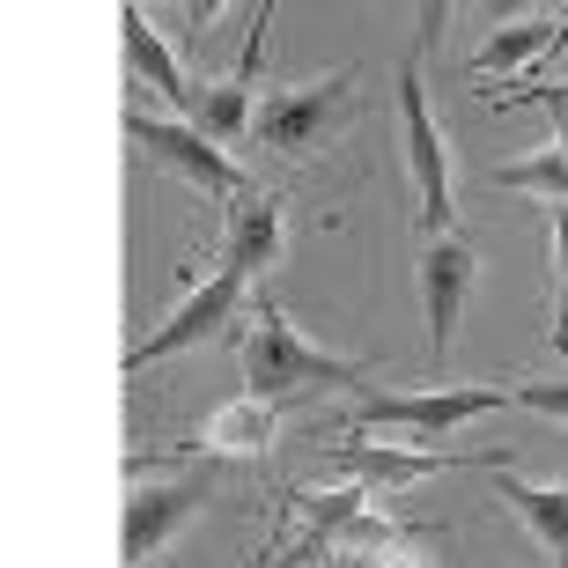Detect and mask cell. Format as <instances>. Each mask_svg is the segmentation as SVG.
<instances>
[{
    "instance_id": "7c38bea8",
    "label": "cell",
    "mask_w": 568,
    "mask_h": 568,
    "mask_svg": "<svg viewBox=\"0 0 568 568\" xmlns=\"http://www.w3.org/2000/svg\"><path fill=\"white\" fill-rule=\"evenodd\" d=\"M568 44V16H525V22H503L495 38L473 52V74H495V82H509L517 67H531L539 52H561Z\"/></svg>"
},
{
    "instance_id": "6da1fadb",
    "label": "cell",
    "mask_w": 568,
    "mask_h": 568,
    "mask_svg": "<svg viewBox=\"0 0 568 568\" xmlns=\"http://www.w3.org/2000/svg\"><path fill=\"white\" fill-rule=\"evenodd\" d=\"M369 369L347 355H325L317 339L295 333V317L281 311V303H258L252 311V333H244V392L266 406H288L303 399V392H347V384H362Z\"/></svg>"
},
{
    "instance_id": "277c9868",
    "label": "cell",
    "mask_w": 568,
    "mask_h": 568,
    "mask_svg": "<svg viewBox=\"0 0 568 568\" xmlns=\"http://www.w3.org/2000/svg\"><path fill=\"white\" fill-rule=\"evenodd\" d=\"M230 317H244V274L214 266V274L200 281V288H192L185 303L155 325V333L133 339L126 355H119V369H126V377H141V369H155V362L185 355V347H200V339H214V333H230Z\"/></svg>"
},
{
    "instance_id": "8992f818",
    "label": "cell",
    "mask_w": 568,
    "mask_h": 568,
    "mask_svg": "<svg viewBox=\"0 0 568 568\" xmlns=\"http://www.w3.org/2000/svg\"><path fill=\"white\" fill-rule=\"evenodd\" d=\"M207 503H214V480H207V473H200V480H133V495H126V531H119L126 568L155 561V554H163Z\"/></svg>"
},
{
    "instance_id": "d6986e66",
    "label": "cell",
    "mask_w": 568,
    "mask_h": 568,
    "mask_svg": "<svg viewBox=\"0 0 568 568\" xmlns=\"http://www.w3.org/2000/svg\"><path fill=\"white\" fill-rule=\"evenodd\" d=\"M509 104H547V111H561V119H568V97H509Z\"/></svg>"
},
{
    "instance_id": "4fadbf2b",
    "label": "cell",
    "mask_w": 568,
    "mask_h": 568,
    "mask_svg": "<svg viewBox=\"0 0 568 568\" xmlns=\"http://www.w3.org/2000/svg\"><path fill=\"white\" fill-rule=\"evenodd\" d=\"M274 422H281V406H266V399H230V406H214L207 414V450L214 458H266L274 450Z\"/></svg>"
},
{
    "instance_id": "e0dca14e",
    "label": "cell",
    "mask_w": 568,
    "mask_h": 568,
    "mask_svg": "<svg viewBox=\"0 0 568 568\" xmlns=\"http://www.w3.org/2000/svg\"><path fill=\"white\" fill-rule=\"evenodd\" d=\"M509 406H531V414H547V422H568V377H554V384H509Z\"/></svg>"
},
{
    "instance_id": "9a60e30c",
    "label": "cell",
    "mask_w": 568,
    "mask_h": 568,
    "mask_svg": "<svg viewBox=\"0 0 568 568\" xmlns=\"http://www.w3.org/2000/svg\"><path fill=\"white\" fill-rule=\"evenodd\" d=\"M495 185H509V192H539V200H568V155L561 148H531V155H509L503 170H495Z\"/></svg>"
},
{
    "instance_id": "5b68a950",
    "label": "cell",
    "mask_w": 568,
    "mask_h": 568,
    "mask_svg": "<svg viewBox=\"0 0 568 568\" xmlns=\"http://www.w3.org/2000/svg\"><path fill=\"white\" fill-rule=\"evenodd\" d=\"M126 141L141 148L148 163H163V170H178V178H192V185H200V192H214V200H230V192L244 200V192H252L230 148H214L207 133H200V126H185V119H155V111H141V104H133V111H126Z\"/></svg>"
},
{
    "instance_id": "52a82bcc",
    "label": "cell",
    "mask_w": 568,
    "mask_h": 568,
    "mask_svg": "<svg viewBox=\"0 0 568 568\" xmlns=\"http://www.w3.org/2000/svg\"><path fill=\"white\" fill-rule=\"evenodd\" d=\"M473 274H480V258H473L465 236H428L422 244V311H428V347H436V362L450 355V339H458Z\"/></svg>"
},
{
    "instance_id": "30bf717a",
    "label": "cell",
    "mask_w": 568,
    "mask_h": 568,
    "mask_svg": "<svg viewBox=\"0 0 568 568\" xmlns=\"http://www.w3.org/2000/svg\"><path fill=\"white\" fill-rule=\"evenodd\" d=\"M119 38H126V60H133V74H141L155 97L170 104V119H200V89L185 82V67H178V52H170L163 38H155V22L141 16V8H119Z\"/></svg>"
},
{
    "instance_id": "ac0fdd59",
    "label": "cell",
    "mask_w": 568,
    "mask_h": 568,
    "mask_svg": "<svg viewBox=\"0 0 568 568\" xmlns=\"http://www.w3.org/2000/svg\"><path fill=\"white\" fill-rule=\"evenodd\" d=\"M414 547H422V531H406L399 547H384V554H377V568H428V561H422Z\"/></svg>"
},
{
    "instance_id": "7a4b0ae2",
    "label": "cell",
    "mask_w": 568,
    "mask_h": 568,
    "mask_svg": "<svg viewBox=\"0 0 568 568\" xmlns=\"http://www.w3.org/2000/svg\"><path fill=\"white\" fill-rule=\"evenodd\" d=\"M509 406V384H450V392H369L355 406L347 436L377 428V436H414V450H436L443 436L473 428L480 414Z\"/></svg>"
},
{
    "instance_id": "3957f363",
    "label": "cell",
    "mask_w": 568,
    "mask_h": 568,
    "mask_svg": "<svg viewBox=\"0 0 568 568\" xmlns=\"http://www.w3.org/2000/svg\"><path fill=\"white\" fill-rule=\"evenodd\" d=\"M399 148H406L414 200H422V230L450 236V222H458V192H450V148H443V126H436L428 89H422V60L399 67Z\"/></svg>"
},
{
    "instance_id": "2e32d148",
    "label": "cell",
    "mask_w": 568,
    "mask_h": 568,
    "mask_svg": "<svg viewBox=\"0 0 568 568\" xmlns=\"http://www.w3.org/2000/svg\"><path fill=\"white\" fill-rule=\"evenodd\" d=\"M547 236H554V355H568V200L547 207Z\"/></svg>"
},
{
    "instance_id": "ba28073f",
    "label": "cell",
    "mask_w": 568,
    "mask_h": 568,
    "mask_svg": "<svg viewBox=\"0 0 568 568\" xmlns=\"http://www.w3.org/2000/svg\"><path fill=\"white\" fill-rule=\"evenodd\" d=\"M266 22H274V0H258V16H252V38H244V60H236L230 82H214L207 97H200V119L192 126L207 133L214 148L222 141H244V133L258 126L252 119V89H258V67H266Z\"/></svg>"
},
{
    "instance_id": "9c48e42d",
    "label": "cell",
    "mask_w": 568,
    "mask_h": 568,
    "mask_svg": "<svg viewBox=\"0 0 568 568\" xmlns=\"http://www.w3.org/2000/svg\"><path fill=\"white\" fill-rule=\"evenodd\" d=\"M347 104V74H325V82H311V89H281V97H266L258 104V141L266 148H281V155H295V148H311L317 133L333 126V111Z\"/></svg>"
},
{
    "instance_id": "44dd1931",
    "label": "cell",
    "mask_w": 568,
    "mask_h": 568,
    "mask_svg": "<svg viewBox=\"0 0 568 568\" xmlns=\"http://www.w3.org/2000/svg\"><path fill=\"white\" fill-rule=\"evenodd\" d=\"M525 97H568V82H554V89H525Z\"/></svg>"
},
{
    "instance_id": "7402d4cb",
    "label": "cell",
    "mask_w": 568,
    "mask_h": 568,
    "mask_svg": "<svg viewBox=\"0 0 568 568\" xmlns=\"http://www.w3.org/2000/svg\"><path fill=\"white\" fill-rule=\"evenodd\" d=\"M325 568H362V561H355V554H333V561H325Z\"/></svg>"
},
{
    "instance_id": "8fae6325",
    "label": "cell",
    "mask_w": 568,
    "mask_h": 568,
    "mask_svg": "<svg viewBox=\"0 0 568 568\" xmlns=\"http://www.w3.org/2000/svg\"><path fill=\"white\" fill-rule=\"evenodd\" d=\"M281 258V200L274 192H244V200H230V230H222V266L230 274H266Z\"/></svg>"
},
{
    "instance_id": "ffe728a7",
    "label": "cell",
    "mask_w": 568,
    "mask_h": 568,
    "mask_svg": "<svg viewBox=\"0 0 568 568\" xmlns=\"http://www.w3.org/2000/svg\"><path fill=\"white\" fill-rule=\"evenodd\" d=\"M554 148L568 155V119H561V111H554Z\"/></svg>"
},
{
    "instance_id": "5bb4252c",
    "label": "cell",
    "mask_w": 568,
    "mask_h": 568,
    "mask_svg": "<svg viewBox=\"0 0 568 568\" xmlns=\"http://www.w3.org/2000/svg\"><path fill=\"white\" fill-rule=\"evenodd\" d=\"M495 480H503V503L525 517V531L568 568V480L561 487H539V480H517V473H495Z\"/></svg>"
}]
</instances>
